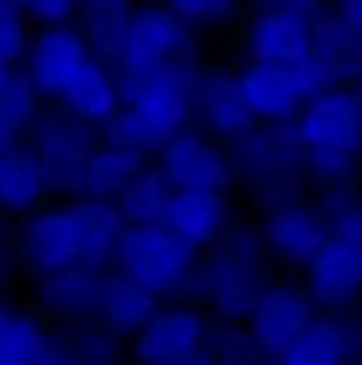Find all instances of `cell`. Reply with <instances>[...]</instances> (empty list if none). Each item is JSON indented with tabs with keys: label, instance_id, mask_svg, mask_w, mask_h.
I'll use <instances>...</instances> for the list:
<instances>
[{
	"label": "cell",
	"instance_id": "cell-1",
	"mask_svg": "<svg viewBox=\"0 0 362 365\" xmlns=\"http://www.w3.org/2000/svg\"><path fill=\"white\" fill-rule=\"evenodd\" d=\"M231 146L234 161V187L260 210L278 207L307 196L304 152L295 123H254Z\"/></svg>",
	"mask_w": 362,
	"mask_h": 365
},
{
	"label": "cell",
	"instance_id": "cell-2",
	"mask_svg": "<svg viewBox=\"0 0 362 365\" xmlns=\"http://www.w3.org/2000/svg\"><path fill=\"white\" fill-rule=\"evenodd\" d=\"M269 284V252L260 228L234 220L199 257V298L222 322H246Z\"/></svg>",
	"mask_w": 362,
	"mask_h": 365
},
{
	"label": "cell",
	"instance_id": "cell-3",
	"mask_svg": "<svg viewBox=\"0 0 362 365\" xmlns=\"http://www.w3.org/2000/svg\"><path fill=\"white\" fill-rule=\"evenodd\" d=\"M199 257L202 252L164 222L126 225L111 269L135 278L158 298H199Z\"/></svg>",
	"mask_w": 362,
	"mask_h": 365
},
{
	"label": "cell",
	"instance_id": "cell-4",
	"mask_svg": "<svg viewBox=\"0 0 362 365\" xmlns=\"http://www.w3.org/2000/svg\"><path fill=\"white\" fill-rule=\"evenodd\" d=\"M202 62H185L170 71L146 73V76H123V108L135 117L149 149L155 152L181 129L193 123V79Z\"/></svg>",
	"mask_w": 362,
	"mask_h": 365
},
{
	"label": "cell",
	"instance_id": "cell-5",
	"mask_svg": "<svg viewBox=\"0 0 362 365\" xmlns=\"http://www.w3.org/2000/svg\"><path fill=\"white\" fill-rule=\"evenodd\" d=\"M199 58V29L178 18L161 0H135L117 73L146 76Z\"/></svg>",
	"mask_w": 362,
	"mask_h": 365
},
{
	"label": "cell",
	"instance_id": "cell-6",
	"mask_svg": "<svg viewBox=\"0 0 362 365\" xmlns=\"http://www.w3.org/2000/svg\"><path fill=\"white\" fill-rule=\"evenodd\" d=\"M36 146L38 158L44 164V175L50 193L58 196H79L88 158L100 146V129L88 120L71 114L65 106H41L38 117L24 135Z\"/></svg>",
	"mask_w": 362,
	"mask_h": 365
},
{
	"label": "cell",
	"instance_id": "cell-7",
	"mask_svg": "<svg viewBox=\"0 0 362 365\" xmlns=\"http://www.w3.org/2000/svg\"><path fill=\"white\" fill-rule=\"evenodd\" d=\"M155 164L172 190H234L231 146L193 123L155 152Z\"/></svg>",
	"mask_w": 362,
	"mask_h": 365
},
{
	"label": "cell",
	"instance_id": "cell-8",
	"mask_svg": "<svg viewBox=\"0 0 362 365\" xmlns=\"http://www.w3.org/2000/svg\"><path fill=\"white\" fill-rule=\"evenodd\" d=\"M295 132L307 149H339L362 158V97L353 85H330L295 114Z\"/></svg>",
	"mask_w": 362,
	"mask_h": 365
},
{
	"label": "cell",
	"instance_id": "cell-9",
	"mask_svg": "<svg viewBox=\"0 0 362 365\" xmlns=\"http://www.w3.org/2000/svg\"><path fill=\"white\" fill-rule=\"evenodd\" d=\"M257 228L269 252V260H278L295 269H304L310 257L330 240L324 210L316 199L307 196L263 210Z\"/></svg>",
	"mask_w": 362,
	"mask_h": 365
},
{
	"label": "cell",
	"instance_id": "cell-10",
	"mask_svg": "<svg viewBox=\"0 0 362 365\" xmlns=\"http://www.w3.org/2000/svg\"><path fill=\"white\" fill-rule=\"evenodd\" d=\"M316 316L319 307L304 287L269 281L260 298L254 301L252 313L246 316V327L260 354L269 359H278Z\"/></svg>",
	"mask_w": 362,
	"mask_h": 365
},
{
	"label": "cell",
	"instance_id": "cell-11",
	"mask_svg": "<svg viewBox=\"0 0 362 365\" xmlns=\"http://www.w3.org/2000/svg\"><path fill=\"white\" fill-rule=\"evenodd\" d=\"M90 56L94 53H90L88 41L82 38L73 21L38 26L21 62V71L29 76V82L36 85V91L44 100L56 103Z\"/></svg>",
	"mask_w": 362,
	"mask_h": 365
},
{
	"label": "cell",
	"instance_id": "cell-12",
	"mask_svg": "<svg viewBox=\"0 0 362 365\" xmlns=\"http://www.w3.org/2000/svg\"><path fill=\"white\" fill-rule=\"evenodd\" d=\"M254 123L257 120L249 111L237 71L225 65H202L193 79V126L231 143Z\"/></svg>",
	"mask_w": 362,
	"mask_h": 365
},
{
	"label": "cell",
	"instance_id": "cell-13",
	"mask_svg": "<svg viewBox=\"0 0 362 365\" xmlns=\"http://www.w3.org/2000/svg\"><path fill=\"white\" fill-rule=\"evenodd\" d=\"M210 322L193 304L158 307L132 336V354L140 365H167L207 345Z\"/></svg>",
	"mask_w": 362,
	"mask_h": 365
},
{
	"label": "cell",
	"instance_id": "cell-14",
	"mask_svg": "<svg viewBox=\"0 0 362 365\" xmlns=\"http://www.w3.org/2000/svg\"><path fill=\"white\" fill-rule=\"evenodd\" d=\"M18 252L26 269L38 278L79 263V237L71 205H41L24 214Z\"/></svg>",
	"mask_w": 362,
	"mask_h": 365
},
{
	"label": "cell",
	"instance_id": "cell-15",
	"mask_svg": "<svg viewBox=\"0 0 362 365\" xmlns=\"http://www.w3.org/2000/svg\"><path fill=\"white\" fill-rule=\"evenodd\" d=\"M304 289L324 313H345L362 298L359 246L330 237L304 266Z\"/></svg>",
	"mask_w": 362,
	"mask_h": 365
},
{
	"label": "cell",
	"instance_id": "cell-16",
	"mask_svg": "<svg viewBox=\"0 0 362 365\" xmlns=\"http://www.w3.org/2000/svg\"><path fill=\"white\" fill-rule=\"evenodd\" d=\"M237 79L257 123H292L301 106L307 103L292 65H272V62L246 58L237 68Z\"/></svg>",
	"mask_w": 362,
	"mask_h": 365
},
{
	"label": "cell",
	"instance_id": "cell-17",
	"mask_svg": "<svg viewBox=\"0 0 362 365\" xmlns=\"http://www.w3.org/2000/svg\"><path fill=\"white\" fill-rule=\"evenodd\" d=\"M313 18L289 12H249L243 24V53L254 62L298 65L310 56Z\"/></svg>",
	"mask_w": 362,
	"mask_h": 365
},
{
	"label": "cell",
	"instance_id": "cell-18",
	"mask_svg": "<svg viewBox=\"0 0 362 365\" xmlns=\"http://www.w3.org/2000/svg\"><path fill=\"white\" fill-rule=\"evenodd\" d=\"M231 193L222 190H175L167 207L164 225L193 249L205 252L210 242L234 222Z\"/></svg>",
	"mask_w": 362,
	"mask_h": 365
},
{
	"label": "cell",
	"instance_id": "cell-19",
	"mask_svg": "<svg viewBox=\"0 0 362 365\" xmlns=\"http://www.w3.org/2000/svg\"><path fill=\"white\" fill-rule=\"evenodd\" d=\"M71 214L79 237V263L90 269H111L114 252L120 246V237L126 231V217L111 199H97V196H73Z\"/></svg>",
	"mask_w": 362,
	"mask_h": 365
},
{
	"label": "cell",
	"instance_id": "cell-20",
	"mask_svg": "<svg viewBox=\"0 0 362 365\" xmlns=\"http://www.w3.org/2000/svg\"><path fill=\"white\" fill-rule=\"evenodd\" d=\"M359 345V327L342 313H319L278 356V365H348Z\"/></svg>",
	"mask_w": 362,
	"mask_h": 365
},
{
	"label": "cell",
	"instance_id": "cell-21",
	"mask_svg": "<svg viewBox=\"0 0 362 365\" xmlns=\"http://www.w3.org/2000/svg\"><path fill=\"white\" fill-rule=\"evenodd\" d=\"M47 196L50 185L36 146L26 138H18L0 149V210L29 214L41 207Z\"/></svg>",
	"mask_w": 362,
	"mask_h": 365
},
{
	"label": "cell",
	"instance_id": "cell-22",
	"mask_svg": "<svg viewBox=\"0 0 362 365\" xmlns=\"http://www.w3.org/2000/svg\"><path fill=\"white\" fill-rule=\"evenodd\" d=\"M158 307H161L158 295L149 292L135 278L123 275V272H117V269L103 272L94 322H100L103 327L117 333L120 339H132Z\"/></svg>",
	"mask_w": 362,
	"mask_h": 365
},
{
	"label": "cell",
	"instance_id": "cell-23",
	"mask_svg": "<svg viewBox=\"0 0 362 365\" xmlns=\"http://www.w3.org/2000/svg\"><path fill=\"white\" fill-rule=\"evenodd\" d=\"M100 284H103L100 269L73 263L68 269L53 272V275H41L38 301L50 316L73 322V324H85V322H94L97 316Z\"/></svg>",
	"mask_w": 362,
	"mask_h": 365
},
{
	"label": "cell",
	"instance_id": "cell-24",
	"mask_svg": "<svg viewBox=\"0 0 362 365\" xmlns=\"http://www.w3.org/2000/svg\"><path fill=\"white\" fill-rule=\"evenodd\" d=\"M56 103L100 129L123 106V88H120L117 65H108L103 58L90 56Z\"/></svg>",
	"mask_w": 362,
	"mask_h": 365
},
{
	"label": "cell",
	"instance_id": "cell-25",
	"mask_svg": "<svg viewBox=\"0 0 362 365\" xmlns=\"http://www.w3.org/2000/svg\"><path fill=\"white\" fill-rule=\"evenodd\" d=\"M135 0H79L73 24L88 41L90 53L108 65H117L126 41Z\"/></svg>",
	"mask_w": 362,
	"mask_h": 365
},
{
	"label": "cell",
	"instance_id": "cell-26",
	"mask_svg": "<svg viewBox=\"0 0 362 365\" xmlns=\"http://www.w3.org/2000/svg\"><path fill=\"white\" fill-rule=\"evenodd\" d=\"M310 56L327 71L333 85H353L362 73V44L339 24V18L321 9L313 18V38H310Z\"/></svg>",
	"mask_w": 362,
	"mask_h": 365
},
{
	"label": "cell",
	"instance_id": "cell-27",
	"mask_svg": "<svg viewBox=\"0 0 362 365\" xmlns=\"http://www.w3.org/2000/svg\"><path fill=\"white\" fill-rule=\"evenodd\" d=\"M172 185L167 181V175L158 170L155 161H146L135 178L126 185V190L117 196V207L123 210V217L129 225H152V222H164L167 207L172 199Z\"/></svg>",
	"mask_w": 362,
	"mask_h": 365
},
{
	"label": "cell",
	"instance_id": "cell-28",
	"mask_svg": "<svg viewBox=\"0 0 362 365\" xmlns=\"http://www.w3.org/2000/svg\"><path fill=\"white\" fill-rule=\"evenodd\" d=\"M143 164H146V158L135 155V152L100 143L94 149V155L88 158L85 178H82V193L85 196H97V199L117 202V196L126 190V185L135 178V173Z\"/></svg>",
	"mask_w": 362,
	"mask_h": 365
},
{
	"label": "cell",
	"instance_id": "cell-29",
	"mask_svg": "<svg viewBox=\"0 0 362 365\" xmlns=\"http://www.w3.org/2000/svg\"><path fill=\"white\" fill-rule=\"evenodd\" d=\"M359 155L339 149H307L304 152V173L307 185L316 190L339 187V185H356L359 173Z\"/></svg>",
	"mask_w": 362,
	"mask_h": 365
},
{
	"label": "cell",
	"instance_id": "cell-30",
	"mask_svg": "<svg viewBox=\"0 0 362 365\" xmlns=\"http://www.w3.org/2000/svg\"><path fill=\"white\" fill-rule=\"evenodd\" d=\"M47 330L41 322L29 313H9L6 324L0 327V354L9 356L18 365H26L44 345H47Z\"/></svg>",
	"mask_w": 362,
	"mask_h": 365
},
{
	"label": "cell",
	"instance_id": "cell-31",
	"mask_svg": "<svg viewBox=\"0 0 362 365\" xmlns=\"http://www.w3.org/2000/svg\"><path fill=\"white\" fill-rule=\"evenodd\" d=\"M205 351L219 365H252L254 359L263 356L252 339L249 327H243L239 322H219L217 327H210Z\"/></svg>",
	"mask_w": 362,
	"mask_h": 365
},
{
	"label": "cell",
	"instance_id": "cell-32",
	"mask_svg": "<svg viewBox=\"0 0 362 365\" xmlns=\"http://www.w3.org/2000/svg\"><path fill=\"white\" fill-rule=\"evenodd\" d=\"M178 18H185L193 29H222L231 26L246 12V0H161Z\"/></svg>",
	"mask_w": 362,
	"mask_h": 365
},
{
	"label": "cell",
	"instance_id": "cell-33",
	"mask_svg": "<svg viewBox=\"0 0 362 365\" xmlns=\"http://www.w3.org/2000/svg\"><path fill=\"white\" fill-rule=\"evenodd\" d=\"M41 103H44V97L36 91V85L29 82V76L18 68L12 82L4 91V97H0V117H4L6 123L24 138L26 129L33 126V120L38 117Z\"/></svg>",
	"mask_w": 362,
	"mask_h": 365
},
{
	"label": "cell",
	"instance_id": "cell-34",
	"mask_svg": "<svg viewBox=\"0 0 362 365\" xmlns=\"http://www.w3.org/2000/svg\"><path fill=\"white\" fill-rule=\"evenodd\" d=\"M120 342L123 339L100 322H85L71 336V345L82 365H120L123 362V345Z\"/></svg>",
	"mask_w": 362,
	"mask_h": 365
},
{
	"label": "cell",
	"instance_id": "cell-35",
	"mask_svg": "<svg viewBox=\"0 0 362 365\" xmlns=\"http://www.w3.org/2000/svg\"><path fill=\"white\" fill-rule=\"evenodd\" d=\"M36 24L29 21V15L18 6L0 4V62L4 65H15L21 68L24 56L33 41V29Z\"/></svg>",
	"mask_w": 362,
	"mask_h": 365
},
{
	"label": "cell",
	"instance_id": "cell-36",
	"mask_svg": "<svg viewBox=\"0 0 362 365\" xmlns=\"http://www.w3.org/2000/svg\"><path fill=\"white\" fill-rule=\"evenodd\" d=\"M79 0H26V15L36 26H53V24H71L76 15Z\"/></svg>",
	"mask_w": 362,
	"mask_h": 365
},
{
	"label": "cell",
	"instance_id": "cell-37",
	"mask_svg": "<svg viewBox=\"0 0 362 365\" xmlns=\"http://www.w3.org/2000/svg\"><path fill=\"white\" fill-rule=\"evenodd\" d=\"M321 9H327V0H246V12H289L316 18Z\"/></svg>",
	"mask_w": 362,
	"mask_h": 365
},
{
	"label": "cell",
	"instance_id": "cell-38",
	"mask_svg": "<svg viewBox=\"0 0 362 365\" xmlns=\"http://www.w3.org/2000/svg\"><path fill=\"white\" fill-rule=\"evenodd\" d=\"M26 365H82V359L76 356L71 339H58V336H50L47 345L29 359Z\"/></svg>",
	"mask_w": 362,
	"mask_h": 365
},
{
	"label": "cell",
	"instance_id": "cell-39",
	"mask_svg": "<svg viewBox=\"0 0 362 365\" xmlns=\"http://www.w3.org/2000/svg\"><path fill=\"white\" fill-rule=\"evenodd\" d=\"M327 9L339 18V24L362 44V0H330Z\"/></svg>",
	"mask_w": 362,
	"mask_h": 365
},
{
	"label": "cell",
	"instance_id": "cell-40",
	"mask_svg": "<svg viewBox=\"0 0 362 365\" xmlns=\"http://www.w3.org/2000/svg\"><path fill=\"white\" fill-rule=\"evenodd\" d=\"M167 365H219V362L202 348V351H196V354H190L185 359H175V362H167Z\"/></svg>",
	"mask_w": 362,
	"mask_h": 365
},
{
	"label": "cell",
	"instance_id": "cell-41",
	"mask_svg": "<svg viewBox=\"0 0 362 365\" xmlns=\"http://www.w3.org/2000/svg\"><path fill=\"white\" fill-rule=\"evenodd\" d=\"M18 138H21V135H18V132H15V129L6 123L4 117H0V149L9 146V143H12V140H18Z\"/></svg>",
	"mask_w": 362,
	"mask_h": 365
},
{
	"label": "cell",
	"instance_id": "cell-42",
	"mask_svg": "<svg viewBox=\"0 0 362 365\" xmlns=\"http://www.w3.org/2000/svg\"><path fill=\"white\" fill-rule=\"evenodd\" d=\"M15 65H4L0 62V97H4V91H6V85L12 82V76H15Z\"/></svg>",
	"mask_w": 362,
	"mask_h": 365
},
{
	"label": "cell",
	"instance_id": "cell-43",
	"mask_svg": "<svg viewBox=\"0 0 362 365\" xmlns=\"http://www.w3.org/2000/svg\"><path fill=\"white\" fill-rule=\"evenodd\" d=\"M9 313H12V310H9V307H6V304H4V298H0V327H4V324H6Z\"/></svg>",
	"mask_w": 362,
	"mask_h": 365
},
{
	"label": "cell",
	"instance_id": "cell-44",
	"mask_svg": "<svg viewBox=\"0 0 362 365\" xmlns=\"http://www.w3.org/2000/svg\"><path fill=\"white\" fill-rule=\"evenodd\" d=\"M252 365H278V359H269V356H260V359H254Z\"/></svg>",
	"mask_w": 362,
	"mask_h": 365
},
{
	"label": "cell",
	"instance_id": "cell-45",
	"mask_svg": "<svg viewBox=\"0 0 362 365\" xmlns=\"http://www.w3.org/2000/svg\"><path fill=\"white\" fill-rule=\"evenodd\" d=\"M4 4H9V6H18V9H26V0H4Z\"/></svg>",
	"mask_w": 362,
	"mask_h": 365
},
{
	"label": "cell",
	"instance_id": "cell-46",
	"mask_svg": "<svg viewBox=\"0 0 362 365\" xmlns=\"http://www.w3.org/2000/svg\"><path fill=\"white\" fill-rule=\"evenodd\" d=\"M353 88H356V91H359V97H362V73H359V76H356V82H353Z\"/></svg>",
	"mask_w": 362,
	"mask_h": 365
},
{
	"label": "cell",
	"instance_id": "cell-47",
	"mask_svg": "<svg viewBox=\"0 0 362 365\" xmlns=\"http://www.w3.org/2000/svg\"><path fill=\"white\" fill-rule=\"evenodd\" d=\"M0 365H18V362H12L9 356H4V354H0Z\"/></svg>",
	"mask_w": 362,
	"mask_h": 365
},
{
	"label": "cell",
	"instance_id": "cell-48",
	"mask_svg": "<svg viewBox=\"0 0 362 365\" xmlns=\"http://www.w3.org/2000/svg\"><path fill=\"white\" fill-rule=\"evenodd\" d=\"M348 365H362V356H353V359H348Z\"/></svg>",
	"mask_w": 362,
	"mask_h": 365
},
{
	"label": "cell",
	"instance_id": "cell-49",
	"mask_svg": "<svg viewBox=\"0 0 362 365\" xmlns=\"http://www.w3.org/2000/svg\"><path fill=\"white\" fill-rule=\"evenodd\" d=\"M0 240H4V210H0Z\"/></svg>",
	"mask_w": 362,
	"mask_h": 365
},
{
	"label": "cell",
	"instance_id": "cell-50",
	"mask_svg": "<svg viewBox=\"0 0 362 365\" xmlns=\"http://www.w3.org/2000/svg\"><path fill=\"white\" fill-rule=\"evenodd\" d=\"M359 339H362V324H359Z\"/></svg>",
	"mask_w": 362,
	"mask_h": 365
},
{
	"label": "cell",
	"instance_id": "cell-51",
	"mask_svg": "<svg viewBox=\"0 0 362 365\" xmlns=\"http://www.w3.org/2000/svg\"><path fill=\"white\" fill-rule=\"evenodd\" d=\"M359 255H362V242H359Z\"/></svg>",
	"mask_w": 362,
	"mask_h": 365
},
{
	"label": "cell",
	"instance_id": "cell-52",
	"mask_svg": "<svg viewBox=\"0 0 362 365\" xmlns=\"http://www.w3.org/2000/svg\"><path fill=\"white\" fill-rule=\"evenodd\" d=\"M0 4H4V0H0Z\"/></svg>",
	"mask_w": 362,
	"mask_h": 365
},
{
	"label": "cell",
	"instance_id": "cell-53",
	"mask_svg": "<svg viewBox=\"0 0 362 365\" xmlns=\"http://www.w3.org/2000/svg\"><path fill=\"white\" fill-rule=\"evenodd\" d=\"M327 4H330V0H327Z\"/></svg>",
	"mask_w": 362,
	"mask_h": 365
}]
</instances>
